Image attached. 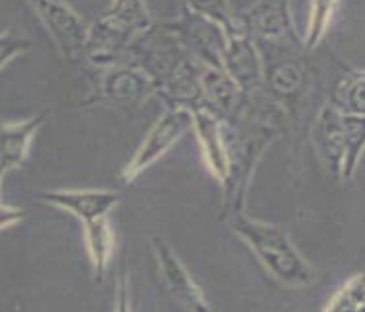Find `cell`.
I'll use <instances>...</instances> for the list:
<instances>
[{"label":"cell","mask_w":365,"mask_h":312,"mask_svg":"<svg viewBox=\"0 0 365 312\" xmlns=\"http://www.w3.org/2000/svg\"><path fill=\"white\" fill-rule=\"evenodd\" d=\"M68 63L84 61L88 26L63 0H26Z\"/></svg>","instance_id":"52a82bcc"},{"label":"cell","mask_w":365,"mask_h":312,"mask_svg":"<svg viewBox=\"0 0 365 312\" xmlns=\"http://www.w3.org/2000/svg\"><path fill=\"white\" fill-rule=\"evenodd\" d=\"M182 8L215 20L217 24L223 26L225 31H231L235 28L232 14L229 10V0H182Z\"/></svg>","instance_id":"44dd1931"},{"label":"cell","mask_w":365,"mask_h":312,"mask_svg":"<svg viewBox=\"0 0 365 312\" xmlns=\"http://www.w3.org/2000/svg\"><path fill=\"white\" fill-rule=\"evenodd\" d=\"M84 224V240H86V250H88L90 264H92V275L94 281L102 283L108 271V264L113 256V232L110 227L108 217L92 219Z\"/></svg>","instance_id":"2e32d148"},{"label":"cell","mask_w":365,"mask_h":312,"mask_svg":"<svg viewBox=\"0 0 365 312\" xmlns=\"http://www.w3.org/2000/svg\"><path fill=\"white\" fill-rule=\"evenodd\" d=\"M190 129H192V113L186 110H166L157 119V123L150 127L141 147L135 150L131 160L121 170V184L135 182L149 166L157 162L160 156L166 155Z\"/></svg>","instance_id":"8992f818"},{"label":"cell","mask_w":365,"mask_h":312,"mask_svg":"<svg viewBox=\"0 0 365 312\" xmlns=\"http://www.w3.org/2000/svg\"><path fill=\"white\" fill-rule=\"evenodd\" d=\"M150 244H153V252L157 256L160 279L168 295L187 311H209L207 301L203 297L200 285L194 281V277L190 275L170 244L160 236H153Z\"/></svg>","instance_id":"9c48e42d"},{"label":"cell","mask_w":365,"mask_h":312,"mask_svg":"<svg viewBox=\"0 0 365 312\" xmlns=\"http://www.w3.org/2000/svg\"><path fill=\"white\" fill-rule=\"evenodd\" d=\"M200 88H202V110H207L217 119L227 121L237 110L245 92L223 68H200Z\"/></svg>","instance_id":"7c38bea8"},{"label":"cell","mask_w":365,"mask_h":312,"mask_svg":"<svg viewBox=\"0 0 365 312\" xmlns=\"http://www.w3.org/2000/svg\"><path fill=\"white\" fill-rule=\"evenodd\" d=\"M336 4L338 0H311V12H309V24H307V33L303 39L307 51H313L321 43L324 31L332 22Z\"/></svg>","instance_id":"d6986e66"},{"label":"cell","mask_w":365,"mask_h":312,"mask_svg":"<svg viewBox=\"0 0 365 312\" xmlns=\"http://www.w3.org/2000/svg\"><path fill=\"white\" fill-rule=\"evenodd\" d=\"M153 24L145 0H113L112 6L88 28L84 61L98 68L118 65L127 45Z\"/></svg>","instance_id":"3957f363"},{"label":"cell","mask_w":365,"mask_h":312,"mask_svg":"<svg viewBox=\"0 0 365 312\" xmlns=\"http://www.w3.org/2000/svg\"><path fill=\"white\" fill-rule=\"evenodd\" d=\"M232 232L250 246L254 256L260 260L274 279L287 289H301L317 281V271L299 254L289 236L276 224L262 223L242 213L227 219Z\"/></svg>","instance_id":"7a4b0ae2"},{"label":"cell","mask_w":365,"mask_h":312,"mask_svg":"<svg viewBox=\"0 0 365 312\" xmlns=\"http://www.w3.org/2000/svg\"><path fill=\"white\" fill-rule=\"evenodd\" d=\"M163 28L170 31L182 49L203 67L223 68V51L227 31L221 24L207 16L182 8V14L174 20H163Z\"/></svg>","instance_id":"5b68a950"},{"label":"cell","mask_w":365,"mask_h":312,"mask_svg":"<svg viewBox=\"0 0 365 312\" xmlns=\"http://www.w3.org/2000/svg\"><path fill=\"white\" fill-rule=\"evenodd\" d=\"M113 308H118V311H129L131 308V291H129V285H127L125 269H121L120 279H118V285H115V303H113Z\"/></svg>","instance_id":"603a6c76"},{"label":"cell","mask_w":365,"mask_h":312,"mask_svg":"<svg viewBox=\"0 0 365 312\" xmlns=\"http://www.w3.org/2000/svg\"><path fill=\"white\" fill-rule=\"evenodd\" d=\"M49 118V110L36 113L18 123L0 125V174L22 166L30 152L31 139Z\"/></svg>","instance_id":"4fadbf2b"},{"label":"cell","mask_w":365,"mask_h":312,"mask_svg":"<svg viewBox=\"0 0 365 312\" xmlns=\"http://www.w3.org/2000/svg\"><path fill=\"white\" fill-rule=\"evenodd\" d=\"M364 71L350 68L338 80L328 104L346 115H364Z\"/></svg>","instance_id":"e0dca14e"},{"label":"cell","mask_w":365,"mask_h":312,"mask_svg":"<svg viewBox=\"0 0 365 312\" xmlns=\"http://www.w3.org/2000/svg\"><path fill=\"white\" fill-rule=\"evenodd\" d=\"M232 22L252 39L262 65L282 57H297L305 49L293 26L289 0H256L242 14L232 16Z\"/></svg>","instance_id":"277c9868"},{"label":"cell","mask_w":365,"mask_h":312,"mask_svg":"<svg viewBox=\"0 0 365 312\" xmlns=\"http://www.w3.org/2000/svg\"><path fill=\"white\" fill-rule=\"evenodd\" d=\"M314 145L328 172L340 176L344 156V123L342 113L334 105L324 104L314 121Z\"/></svg>","instance_id":"9a60e30c"},{"label":"cell","mask_w":365,"mask_h":312,"mask_svg":"<svg viewBox=\"0 0 365 312\" xmlns=\"http://www.w3.org/2000/svg\"><path fill=\"white\" fill-rule=\"evenodd\" d=\"M100 71H102V76L98 80L94 96L90 98L86 104L100 102V104L137 108L145 100L155 96L153 82L139 68L129 67V65H110Z\"/></svg>","instance_id":"ba28073f"},{"label":"cell","mask_w":365,"mask_h":312,"mask_svg":"<svg viewBox=\"0 0 365 312\" xmlns=\"http://www.w3.org/2000/svg\"><path fill=\"white\" fill-rule=\"evenodd\" d=\"M364 274H356L350 279H346L340 289L332 293L324 305L327 312H356L361 311L365 305L364 301Z\"/></svg>","instance_id":"ffe728a7"},{"label":"cell","mask_w":365,"mask_h":312,"mask_svg":"<svg viewBox=\"0 0 365 312\" xmlns=\"http://www.w3.org/2000/svg\"><path fill=\"white\" fill-rule=\"evenodd\" d=\"M344 123V156L340 178L351 180L359 164V156L364 150L365 121L364 115H346L342 113Z\"/></svg>","instance_id":"ac0fdd59"},{"label":"cell","mask_w":365,"mask_h":312,"mask_svg":"<svg viewBox=\"0 0 365 312\" xmlns=\"http://www.w3.org/2000/svg\"><path fill=\"white\" fill-rule=\"evenodd\" d=\"M223 71L237 82L242 92L260 90L264 84V65L252 39L237 26L227 31L223 51Z\"/></svg>","instance_id":"30bf717a"},{"label":"cell","mask_w":365,"mask_h":312,"mask_svg":"<svg viewBox=\"0 0 365 312\" xmlns=\"http://www.w3.org/2000/svg\"><path fill=\"white\" fill-rule=\"evenodd\" d=\"M284 108L264 90L245 92L237 110L223 121L227 141V178L221 221L245 211L246 194L260 156L282 131Z\"/></svg>","instance_id":"6da1fadb"},{"label":"cell","mask_w":365,"mask_h":312,"mask_svg":"<svg viewBox=\"0 0 365 312\" xmlns=\"http://www.w3.org/2000/svg\"><path fill=\"white\" fill-rule=\"evenodd\" d=\"M31 49L30 39L18 38L14 31H4L0 33V68L4 67L6 63L22 55V53H28Z\"/></svg>","instance_id":"7402d4cb"},{"label":"cell","mask_w":365,"mask_h":312,"mask_svg":"<svg viewBox=\"0 0 365 312\" xmlns=\"http://www.w3.org/2000/svg\"><path fill=\"white\" fill-rule=\"evenodd\" d=\"M38 197L47 205L63 209L82 223L108 217L118 201V192H108V189H59V192H41Z\"/></svg>","instance_id":"8fae6325"},{"label":"cell","mask_w":365,"mask_h":312,"mask_svg":"<svg viewBox=\"0 0 365 312\" xmlns=\"http://www.w3.org/2000/svg\"><path fill=\"white\" fill-rule=\"evenodd\" d=\"M2 178H4V174H0V182H2ZM24 217H26L24 209L12 207V205H6V203L0 201V229H6V227L20 223Z\"/></svg>","instance_id":"cb8c5ba5"},{"label":"cell","mask_w":365,"mask_h":312,"mask_svg":"<svg viewBox=\"0 0 365 312\" xmlns=\"http://www.w3.org/2000/svg\"><path fill=\"white\" fill-rule=\"evenodd\" d=\"M192 129L197 135L209 172L219 184H223L227 178V141L223 121L207 110H195L192 112Z\"/></svg>","instance_id":"5bb4252c"}]
</instances>
